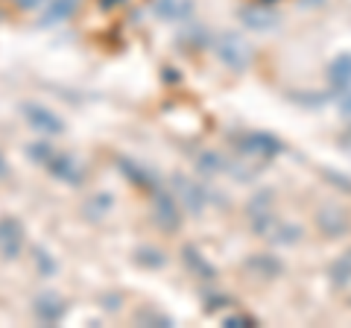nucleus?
Segmentation results:
<instances>
[{"label":"nucleus","mask_w":351,"mask_h":328,"mask_svg":"<svg viewBox=\"0 0 351 328\" xmlns=\"http://www.w3.org/2000/svg\"><path fill=\"white\" fill-rule=\"evenodd\" d=\"M27 156L36 164H41V167H47L53 176L62 179V182H68V185H82V179H85V170L80 167V161L71 159V156H64V152H56L50 144H44V141H38V144H29Z\"/></svg>","instance_id":"1"},{"label":"nucleus","mask_w":351,"mask_h":328,"mask_svg":"<svg viewBox=\"0 0 351 328\" xmlns=\"http://www.w3.org/2000/svg\"><path fill=\"white\" fill-rule=\"evenodd\" d=\"M21 115H24L27 124L36 129V132H41V135H59L64 129L59 115H53L50 108H44L38 103H24V106H21Z\"/></svg>","instance_id":"2"},{"label":"nucleus","mask_w":351,"mask_h":328,"mask_svg":"<svg viewBox=\"0 0 351 328\" xmlns=\"http://www.w3.org/2000/svg\"><path fill=\"white\" fill-rule=\"evenodd\" d=\"M24 249V226L15 217H0V255L18 258Z\"/></svg>","instance_id":"3"},{"label":"nucleus","mask_w":351,"mask_h":328,"mask_svg":"<svg viewBox=\"0 0 351 328\" xmlns=\"http://www.w3.org/2000/svg\"><path fill=\"white\" fill-rule=\"evenodd\" d=\"M32 311H36L41 323H59L64 311H68V305H64L59 293H41V296L32 299Z\"/></svg>","instance_id":"4"},{"label":"nucleus","mask_w":351,"mask_h":328,"mask_svg":"<svg viewBox=\"0 0 351 328\" xmlns=\"http://www.w3.org/2000/svg\"><path fill=\"white\" fill-rule=\"evenodd\" d=\"M152 217H156V223L164 229V232H173L176 226H179V209H176V202L170 200L167 194L156 191V205H152Z\"/></svg>","instance_id":"5"},{"label":"nucleus","mask_w":351,"mask_h":328,"mask_svg":"<svg viewBox=\"0 0 351 328\" xmlns=\"http://www.w3.org/2000/svg\"><path fill=\"white\" fill-rule=\"evenodd\" d=\"M117 167H120V173H123L126 179H132L138 185V188H144V191H158V185H156V179H152V173L149 170H144L138 161H132V159H117Z\"/></svg>","instance_id":"6"},{"label":"nucleus","mask_w":351,"mask_h":328,"mask_svg":"<svg viewBox=\"0 0 351 328\" xmlns=\"http://www.w3.org/2000/svg\"><path fill=\"white\" fill-rule=\"evenodd\" d=\"M76 6H80V0H50V6L41 12V27H53V24H62V21H68Z\"/></svg>","instance_id":"7"},{"label":"nucleus","mask_w":351,"mask_h":328,"mask_svg":"<svg viewBox=\"0 0 351 328\" xmlns=\"http://www.w3.org/2000/svg\"><path fill=\"white\" fill-rule=\"evenodd\" d=\"M156 15L164 21H182L191 15V0H156Z\"/></svg>","instance_id":"8"},{"label":"nucleus","mask_w":351,"mask_h":328,"mask_svg":"<svg viewBox=\"0 0 351 328\" xmlns=\"http://www.w3.org/2000/svg\"><path fill=\"white\" fill-rule=\"evenodd\" d=\"M135 320H138V325H164V328H167V325H173V323H170V316H161V314H156L152 308L138 311V316H135Z\"/></svg>","instance_id":"9"},{"label":"nucleus","mask_w":351,"mask_h":328,"mask_svg":"<svg viewBox=\"0 0 351 328\" xmlns=\"http://www.w3.org/2000/svg\"><path fill=\"white\" fill-rule=\"evenodd\" d=\"M135 261L138 264H144V267H161V255L156 253V249H138Z\"/></svg>","instance_id":"10"},{"label":"nucleus","mask_w":351,"mask_h":328,"mask_svg":"<svg viewBox=\"0 0 351 328\" xmlns=\"http://www.w3.org/2000/svg\"><path fill=\"white\" fill-rule=\"evenodd\" d=\"M176 182H179V185H176V188H179V191H182V196H184V202H188V205H191V209H193V211H199V209H196V188H193V185H191V182H184L182 176H179V179H176Z\"/></svg>","instance_id":"11"},{"label":"nucleus","mask_w":351,"mask_h":328,"mask_svg":"<svg viewBox=\"0 0 351 328\" xmlns=\"http://www.w3.org/2000/svg\"><path fill=\"white\" fill-rule=\"evenodd\" d=\"M108 205H112V196H108V194H100L97 200L88 202V209H94V211H88V217H97V214L108 211Z\"/></svg>","instance_id":"12"},{"label":"nucleus","mask_w":351,"mask_h":328,"mask_svg":"<svg viewBox=\"0 0 351 328\" xmlns=\"http://www.w3.org/2000/svg\"><path fill=\"white\" fill-rule=\"evenodd\" d=\"M32 255H36V261L41 264V270H44V272H53V270H56V264H53V261H50V255L44 253L41 246H38V249H32Z\"/></svg>","instance_id":"13"},{"label":"nucleus","mask_w":351,"mask_h":328,"mask_svg":"<svg viewBox=\"0 0 351 328\" xmlns=\"http://www.w3.org/2000/svg\"><path fill=\"white\" fill-rule=\"evenodd\" d=\"M184 258H188V264H191V267H193L196 272H199V270H202V272H208V276H211V270H208V267L202 264V258H196V253H193V249H191V246H188V249H184Z\"/></svg>","instance_id":"14"},{"label":"nucleus","mask_w":351,"mask_h":328,"mask_svg":"<svg viewBox=\"0 0 351 328\" xmlns=\"http://www.w3.org/2000/svg\"><path fill=\"white\" fill-rule=\"evenodd\" d=\"M138 0H100L103 9H126V6H135Z\"/></svg>","instance_id":"15"},{"label":"nucleus","mask_w":351,"mask_h":328,"mask_svg":"<svg viewBox=\"0 0 351 328\" xmlns=\"http://www.w3.org/2000/svg\"><path fill=\"white\" fill-rule=\"evenodd\" d=\"M12 6H18V9H36V6H41L44 0H9Z\"/></svg>","instance_id":"16"},{"label":"nucleus","mask_w":351,"mask_h":328,"mask_svg":"<svg viewBox=\"0 0 351 328\" xmlns=\"http://www.w3.org/2000/svg\"><path fill=\"white\" fill-rule=\"evenodd\" d=\"M6 173H9V167H6V159H3V156H0V179H3V176H6Z\"/></svg>","instance_id":"17"}]
</instances>
